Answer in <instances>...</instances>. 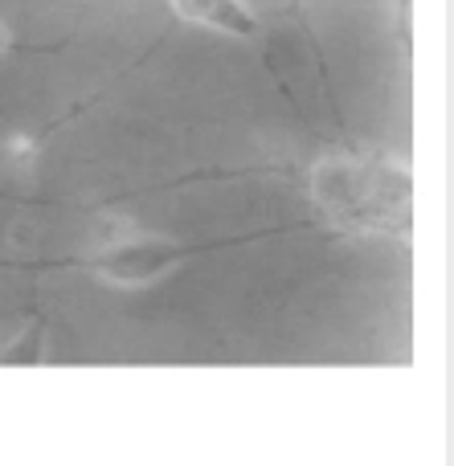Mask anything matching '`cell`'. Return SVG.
I'll return each instance as SVG.
<instances>
[{
    "mask_svg": "<svg viewBox=\"0 0 454 466\" xmlns=\"http://www.w3.org/2000/svg\"><path fill=\"white\" fill-rule=\"evenodd\" d=\"M180 13H185V16H193V21L221 25V29L250 33V16H246L237 5H180Z\"/></svg>",
    "mask_w": 454,
    "mask_h": 466,
    "instance_id": "obj_2",
    "label": "cell"
},
{
    "mask_svg": "<svg viewBox=\"0 0 454 466\" xmlns=\"http://www.w3.org/2000/svg\"><path fill=\"white\" fill-rule=\"evenodd\" d=\"M41 360V328H29L13 348L0 352V364H37Z\"/></svg>",
    "mask_w": 454,
    "mask_h": 466,
    "instance_id": "obj_3",
    "label": "cell"
},
{
    "mask_svg": "<svg viewBox=\"0 0 454 466\" xmlns=\"http://www.w3.org/2000/svg\"><path fill=\"white\" fill-rule=\"evenodd\" d=\"M172 258L177 254L160 241H127V246H115L98 258V274L111 282H147L168 270Z\"/></svg>",
    "mask_w": 454,
    "mask_h": 466,
    "instance_id": "obj_1",
    "label": "cell"
},
{
    "mask_svg": "<svg viewBox=\"0 0 454 466\" xmlns=\"http://www.w3.org/2000/svg\"><path fill=\"white\" fill-rule=\"evenodd\" d=\"M5 46H8V33H5V29H0V49H5Z\"/></svg>",
    "mask_w": 454,
    "mask_h": 466,
    "instance_id": "obj_4",
    "label": "cell"
}]
</instances>
